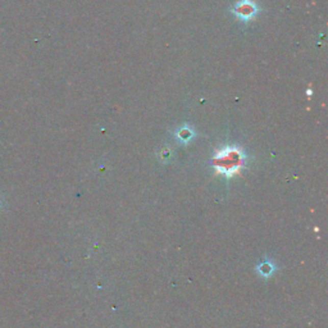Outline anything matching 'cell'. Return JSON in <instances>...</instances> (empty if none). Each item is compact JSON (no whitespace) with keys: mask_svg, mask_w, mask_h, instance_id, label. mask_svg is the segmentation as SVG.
Here are the masks:
<instances>
[{"mask_svg":"<svg viewBox=\"0 0 328 328\" xmlns=\"http://www.w3.org/2000/svg\"><path fill=\"white\" fill-rule=\"evenodd\" d=\"M244 153L239 147L227 146L224 149L218 150L213 158V167L217 173L231 177L236 174L244 166Z\"/></svg>","mask_w":328,"mask_h":328,"instance_id":"6da1fadb","label":"cell"},{"mask_svg":"<svg viewBox=\"0 0 328 328\" xmlns=\"http://www.w3.org/2000/svg\"><path fill=\"white\" fill-rule=\"evenodd\" d=\"M232 12H234L235 16L239 17L240 19L247 22L257 16L258 12H259V8H258L257 3L253 2V0H241V2H239V3L232 8Z\"/></svg>","mask_w":328,"mask_h":328,"instance_id":"7a4b0ae2","label":"cell"},{"mask_svg":"<svg viewBox=\"0 0 328 328\" xmlns=\"http://www.w3.org/2000/svg\"><path fill=\"white\" fill-rule=\"evenodd\" d=\"M192 137H194V131L189 127H182L177 131V140L181 144H187L189 141H191Z\"/></svg>","mask_w":328,"mask_h":328,"instance_id":"3957f363","label":"cell"},{"mask_svg":"<svg viewBox=\"0 0 328 328\" xmlns=\"http://www.w3.org/2000/svg\"><path fill=\"white\" fill-rule=\"evenodd\" d=\"M273 270H274V265H273L270 262H265L259 265V272L262 273L263 276H269Z\"/></svg>","mask_w":328,"mask_h":328,"instance_id":"277c9868","label":"cell"}]
</instances>
